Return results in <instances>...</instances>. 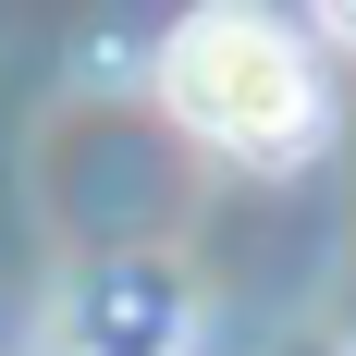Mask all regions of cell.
I'll list each match as a JSON object with an SVG mask.
<instances>
[{
  "label": "cell",
  "instance_id": "cell-1",
  "mask_svg": "<svg viewBox=\"0 0 356 356\" xmlns=\"http://www.w3.org/2000/svg\"><path fill=\"white\" fill-rule=\"evenodd\" d=\"M160 86L209 147H246V160L320 136V62L270 13H184L172 49H160Z\"/></svg>",
  "mask_w": 356,
  "mask_h": 356
},
{
  "label": "cell",
  "instance_id": "cell-2",
  "mask_svg": "<svg viewBox=\"0 0 356 356\" xmlns=\"http://www.w3.org/2000/svg\"><path fill=\"white\" fill-rule=\"evenodd\" d=\"M332 37H344V49H356V0H344V13H332Z\"/></svg>",
  "mask_w": 356,
  "mask_h": 356
}]
</instances>
